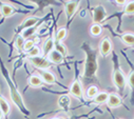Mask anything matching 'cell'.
I'll return each mask as SVG.
<instances>
[{"mask_svg":"<svg viewBox=\"0 0 134 119\" xmlns=\"http://www.w3.org/2000/svg\"><path fill=\"white\" fill-rule=\"evenodd\" d=\"M108 16V13L105 9L104 5H96L93 8L92 10V17H93V21L94 23L99 24L100 22H103Z\"/></svg>","mask_w":134,"mask_h":119,"instance_id":"cell-1","label":"cell"},{"mask_svg":"<svg viewBox=\"0 0 134 119\" xmlns=\"http://www.w3.org/2000/svg\"><path fill=\"white\" fill-rule=\"evenodd\" d=\"M29 61L32 66H34L35 68H37L39 70H42V71H44L46 69H49L51 67V62L48 60V58L41 57V56L29 58Z\"/></svg>","mask_w":134,"mask_h":119,"instance_id":"cell-2","label":"cell"},{"mask_svg":"<svg viewBox=\"0 0 134 119\" xmlns=\"http://www.w3.org/2000/svg\"><path fill=\"white\" fill-rule=\"evenodd\" d=\"M113 83L118 88L122 91L126 86V76L120 70H116L113 74Z\"/></svg>","mask_w":134,"mask_h":119,"instance_id":"cell-3","label":"cell"},{"mask_svg":"<svg viewBox=\"0 0 134 119\" xmlns=\"http://www.w3.org/2000/svg\"><path fill=\"white\" fill-rule=\"evenodd\" d=\"M112 51V41L108 38H105L99 43V53L103 56H108Z\"/></svg>","mask_w":134,"mask_h":119,"instance_id":"cell-4","label":"cell"},{"mask_svg":"<svg viewBox=\"0 0 134 119\" xmlns=\"http://www.w3.org/2000/svg\"><path fill=\"white\" fill-rule=\"evenodd\" d=\"M78 5H79V1H70L64 5V13L68 19H70L75 14V12L78 9Z\"/></svg>","mask_w":134,"mask_h":119,"instance_id":"cell-5","label":"cell"},{"mask_svg":"<svg viewBox=\"0 0 134 119\" xmlns=\"http://www.w3.org/2000/svg\"><path fill=\"white\" fill-rule=\"evenodd\" d=\"M39 73V76L40 78L42 79V82L47 83V84H55V81H56V78H55V75L49 71H42V70H39L38 71Z\"/></svg>","mask_w":134,"mask_h":119,"instance_id":"cell-6","label":"cell"},{"mask_svg":"<svg viewBox=\"0 0 134 119\" xmlns=\"http://www.w3.org/2000/svg\"><path fill=\"white\" fill-rule=\"evenodd\" d=\"M70 93L71 95H73L74 97L76 98H81L82 97V87H81V84L79 83V81L75 80L71 86H70Z\"/></svg>","mask_w":134,"mask_h":119,"instance_id":"cell-7","label":"cell"},{"mask_svg":"<svg viewBox=\"0 0 134 119\" xmlns=\"http://www.w3.org/2000/svg\"><path fill=\"white\" fill-rule=\"evenodd\" d=\"M106 103L108 104L109 108L116 109V108H119L121 105V99L116 94H109V97H108V100Z\"/></svg>","mask_w":134,"mask_h":119,"instance_id":"cell-8","label":"cell"},{"mask_svg":"<svg viewBox=\"0 0 134 119\" xmlns=\"http://www.w3.org/2000/svg\"><path fill=\"white\" fill-rule=\"evenodd\" d=\"M48 60H49L51 63L59 64V63H62V62H63V56H62L61 54H59L57 51L53 50V51L48 55Z\"/></svg>","mask_w":134,"mask_h":119,"instance_id":"cell-9","label":"cell"},{"mask_svg":"<svg viewBox=\"0 0 134 119\" xmlns=\"http://www.w3.org/2000/svg\"><path fill=\"white\" fill-rule=\"evenodd\" d=\"M38 21H39V19H38L37 17H27V18H25V19L22 21V23L20 24V27H22L23 29L33 27Z\"/></svg>","mask_w":134,"mask_h":119,"instance_id":"cell-10","label":"cell"},{"mask_svg":"<svg viewBox=\"0 0 134 119\" xmlns=\"http://www.w3.org/2000/svg\"><path fill=\"white\" fill-rule=\"evenodd\" d=\"M29 84H30V86L35 87V88L40 87L42 85V79L38 75H32L29 78Z\"/></svg>","mask_w":134,"mask_h":119,"instance_id":"cell-11","label":"cell"},{"mask_svg":"<svg viewBox=\"0 0 134 119\" xmlns=\"http://www.w3.org/2000/svg\"><path fill=\"white\" fill-rule=\"evenodd\" d=\"M108 97H109V94L107 92H98V94L93 98L94 99V102L97 103V104H103V103H106L107 100H108Z\"/></svg>","mask_w":134,"mask_h":119,"instance_id":"cell-12","label":"cell"},{"mask_svg":"<svg viewBox=\"0 0 134 119\" xmlns=\"http://www.w3.org/2000/svg\"><path fill=\"white\" fill-rule=\"evenodd\" d=\"M0 12H1V15L3 16V17H11L13 14H14V12H15V10H14V8L12 7V5H10V4H2L1 5V8H0Z\"/></svg>","mask_w":134,"mask_h":119,"instance_id":"cell-13","label":"cell"},{"mask_svg":"<svg viewBox=\"0 0 134 119\" xmlns=\"http://www.w3.org/2000/svg\"><path fill=\"white\" fill-rule=\"evenodd\" d=\"M121 40L125 44L132 46V45H134V34L133 33H124L121 35Z\"/></svg>","mask_w":134,"mask_h":119,"instance_id":"cell-14","label":"cell"},{"mask_svg":"<svg viewBox=\"0 0 134 119\" xmlns=\"http://www.w3.org/2000/svg\"><path fill=\"white\" fill-rule=\"evenodd\" d=\"M103 32V26L100 24H97V23H94L91 25L90 27V34L93 36V37H98Z\"/></svg>","mask_w":134,"mask_h":119,"instance_id":"cell-15","label":"cell"},{"mask_svg":"<svg viewBox=\"0 0 134 119\" xmlns=\"http://www.w3.org/2000/svg\"><path fill=\"white\" fill-rule=\"evenodd\" d=\"M70 103H71V98L68 96V95H63L61 96L59 99H58V105L59 108L61 109H66L70 106Z\"/></svg>","mask_w":134,"mask_h":119,"instance_id":"cell-16","label":"cell"},{"mask_svg":"<svg viewBox=\"0 0 134 119\" xmlns=\"http://www.w3.org/2000/svg\"><path fill=\"white\" fill-rule=\"evenodd\" d=\"M53 50H54V39L53 38H49L43 44V54L44 55H49Z\"/></svg>","mask_w":134,"mask_h":119,"instance_id":"cell-17","label":"cell"},{"mask_svg":"<svg viewBox=\"0 0 134 119\" xmlns=\"http://www.w3.org/2000/svg\"><path fill=\"white\" fill-rule=\"evenodd\" d=\"M54 50L57 51L59 54H61L63 57L68 55V51H66L65 46H64L61 42H59V41H57V40H54Z\"/></svg>","mask_w":134,"mask_h":119,"instance_id":"cell-18","label":"cell"},{"mask_svg":"<svg viewBox=\"0 0 134 119\" xmlns=\"http://www.w3.org/2000/svg\"><path fill=\"white\" fill-rule=\"evenodd\" d=\"M0 109H1V111L3 112V114H9L11 111L10 103L3 97H0Z\"/></svg>","mask_w":134,"mask_h":119,"instance_id":"cell-19","label":"cell"},{"mask_svg":"<svg viewBox=\"0 0 134 119\" xmlns=\"http://www.w3.org/2000/svg\"><path fill=\"white\" fill-rule=\"evenodd\" d=\"M66 34H68V32H66V28H64V27L59 28L57 31V34H56V40L59 41V42L63 41L65 39V37H66Z\"/></svg>","mask_w":134,"mask_h":119,"instance_id":"cell-20","label":"cell"},{"mask_svg":"<svg viewBox=\"0 0 134 119\" xmlns=\"http://www.w3.org/2000/svg\"><path fill=\"white\" fill-rule=\"evenodd\" d=\"M98 88H97V86H95V85H91V86H89L88 87V90H87V96L89 97V98H94L97 94H98Z\"/></svg>","mask_w":134,"mask_h":119,"instance_id":"cell-21","label":"cell"},{"mask_svg":"<svg viewBox=\"0 0 134 119\" xmlns=\"http://www.w3.org/2000/svg\"><path fill=\"white\" fill-rule=\"evenodd\" d=\"M124 12L126 15H132L134 14V1H129L127 2V4L125 5Z\"/></svg>","mask_w":134,"mask_h":119,"instance_id":"cell-22","label":"cell"},{"mask_svg":"<svg viewBox=\"0 0 134 119\" xmlns=\"http://www.w3.org/2000/svg\"><path fill=\"white\" fill-rule=\"evenodd\" d=\"M40 53H41L40 49H39L37 45H35L34 47H32V49L27 52V55H29V58H33V57H38V56L40 55Z\"/></svg>","mask_w":134,"mask_h":119,"instance_id":"cell-23","label":"cell"},{"mask_svg":"<svg viewBox=\"0 0 134 119\" xmlns=\"http://www.w3.org/2000/svg\"><path fill=\"white\" fill-rule=\"evenodd\" d=\"M24 42H25L24 38H23L21 35H20V36H18V37L16 38V40H15V47H16V49H18V50L23 49Z\"/></svg>","mask_w":134,"mask_h":119,"instance_id":"cell-24","label":"cell"},{"mask_svg":"<svg viewBox=\"0 0 134 119\" xmlns=\"http://www.w3.org/2000/svg\"><path fill=\"white\" fill-rule=\"evenodd\" d=\"M35 46V42H34V40H25V42H24V45H23V50L24 51H26V52H29L32 47H34Z\"/></svg>","mask_w":134,"mask_h":119,"instance_id":"cell-25","label":"cell"},{"mask_svg":"<svg viewBox=\"0 0 134 119\" xmlns=\"http://www.w3.org/2000/svg\"><path fill=\"white\" fill-rule=\"evenodd\" d=\"M34 32H35V28H34V27H30V28L23 29V33H22V35H21V36L25 39V38H27V37L32 36L33 34H34Z\"/></svg>","mask_w":134,"mask_h":119,"instance_id":"cell-26","label":"cell"},{"mask_svg":"<svg viewBox=\"0 0 134 119\" xmlns=\"http://www.w3.org/2000/svg\"><path fill=\"white\" fill-rule=\"evenodd\" d=\"M128 81H129V83H130V85H131L132 87H134V71H133V72H131V74L129 75V78H128Z\"/></svg>","mask_w":134,"mask_h":119,"instance_id":"cell-27","label":"cell"},{"mask_svg":"<svg viewBox=\"0 0 134 119\" xmlns=\"http://www.w3.org/2000/svg\"><path fill=\"white\" fill-rule=\"evenodd\" d=\"M115 2H116L117 5H126L128 1H127V0H116Z\"/></svg>","mask_w":134,"mask_h":119,"instance_id":"cell-28","label":"cell"},{"mask_svg":"<svg viewBox=\"0 0 134 119\" xmlns=\"http://www.w3.org/2000/svg\"><path fill=\"white\" fill-rule=\"evenodd\" d=\"M3 115H4L3 112L1 111V109H0V119H2V118H3Z\"/></svg>","mask_w":134,"mask_h":119,"instance_id":"cell-29","label":"cell"},{"mask_svg":"<svg viewBox=\"0 0 134 119\" xmlns=\"http://www.w3.org/2000/svg\"><path fill=\"white\" fill-rule=\"evenodd\" d=\"M51 119H62V118H58V117H55V118H51Z\"/></svg>","mask_w":134,"mask_h":119,"instance_id":"cell-30","label":"cell"}]
</instances>
